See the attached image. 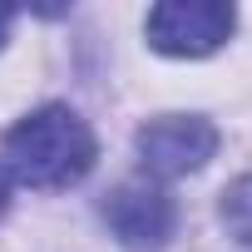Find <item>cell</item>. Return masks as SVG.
Wrapping results in <instances>:
<instances>
[{"instance_id":"6da1fadb","label":"cell","mask_w":252,"mask_h":252,"mask_svg":"<svg viewBox=\"0 0 252 252\" xmlns=\"http://www.w3.org/2000/svg\"><path fill=\"white\" fill-rule=\"evenodd\" d=\"M94 158H99V139L84 124V114L69 104H40L5 134V163L15 183L40 193L74 188L79 178H89Z\"/></svg>"},{"instance_id":"7a4b0ae2","label":"cell","mask_w":252,"mask_h":252,"mask_svg":"<svg viewBox=\"0 0 252 252\" xmlns=\"http://www.w3.org/2000/svg\"><path fill=\"white\" fill-rule=\"evenodd\" d=\"M99 218L124 252H163L178 232V203L154 178H129L104 193Z\"/></svg>"},{"instance_id":"3957f363","label":"cell","mask_w":252,"mask_h":252,"mask_svg":"<svg viewBox=\"0 0 252 252\" xmlns=\"http://www.w3.org/2000/svg\"><path fill=\"white\" fill-rule=\"evenodd\" d=\"M237 30V10L222 0H163L144 15L149 50L168 60H208Z\"/></svg>"},{"instance_id":"277c9868","label":"cell","mask_w":252,"mask_h":252,"mask_svg":"<svg viewBox=\"0 0 252 252\" xmlns=\"http://www.w3.org/2000/svg\"><path fill=\"white\" fill-rule=\"evenodd\" d=\"M134 154L149 178H188L218 154V124L203 114H158L139 124Z\"/></svg>"},{"instance_id":"5b68a950","label":"cell","mask_w":252,"mask_h":252,"mask_svg":"<svg viewBox=\"0 0 252 252\" xmlns=\"http://www.w3.org/2000/svg\"><path fill=\"white\" fill-rule=\"evenodd\" d=\"M218 218H222V227H227L232 242L252 247V173H237V178L222 188V198H218Z\"/></svg>"},{"instance_id":"8992f818","label":"cell","mask_w":252,"mask_h":252,"mask_svg":"<svg viewBox=\"0 0 252 252\" xmlns=\"http://www.w3.org/2000/svg\"><path fill=\"white\" fill-rule=\"evenodd\" d=\"M10 30H15V10H10V5H0V50H5Z\"/></svg>"},{"instance_id":"52a82bcc","label":"cell","mask_w":252,"mask_h":252,"mask_svg":"<svg viewBox=\"0 0 252 252\" xmlns=\"http://www.w3.org/2000/svg\"><path fill=\"white\" fill-rule=\"evenodd\" d=\"M5 208H10V178H5V168H0V218H5Z\"/></svg>"}]
</instances>
